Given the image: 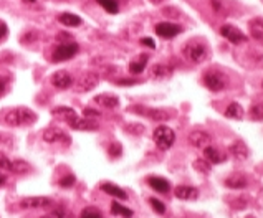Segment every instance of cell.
I'll return each mask as SVG.
<instances>
[{"mask_svg":"<svg viewBox=\"0 0 263 218\" xmlns=\"http://www.w3.org/2000/svg\"><path fill=\"white\" fill-rule=\"evenodd\" d=\"M37 121V114L28 108H14L5 111L4 122L10 126V128H25V126H32Z\"/></svg>","mask_w":263,"mask_h":218,"instance_id":"cell-1","label":"cell"},{"mask_svg":"<svg viewBox=\"0 0 263 218\" xmlns=\"http://www.w3.org/2000/svg\"><path fill=\"white\" fill-rule=\"evenodd\" d=\"M182 55L190 63H203L209 58V48L200 40H192L184 45Z\"/></svg>","mask_w":263,"mask_h":218,"instance_id":"cell-2","label":"cell"},{"mask_svg":"<svg viewBox=\"0 0 263 218\" xmlns=\"http://www.w3.org/2000/svg\"><path fill=\"white\" fill-rule=\"evenodd\" d=\"M153 139L161 150H169L176 142V132L169 126H159V128H156Z\"/></svg>","mask_w":263,"mask_h":218,"instance_id":"cell-3","label":"cell"},{"mask_svg":"<svg viewBox=\"0 0 263 218\" xmlns=\"http://www.w3.org/2000/svg\"><path fill=\"white\" fill-rule=\"evenodd\" d=\"M203 84L210 91H222L227 86V76L219 70H210L203 75Z\"/></svg>","mask_w":263,"mask_h":218,"instance_id":"cell-4","label":"cell"},{"mask_svg":"<svg viewBox=\"0 0 263 218\" xmlns=\"http://www.w3.org/2000/svg\"><path fill=\"white\" fill-rule=\"evenodd\" d=\"M220 35H222L223 38H225V40H228V42L232 43V45L245 43L247 40H248L247 35H245V33H243L240 28H237L235 25H230V23L220 26Z\"/></svg>","mask_w":263,"mask_h":218,"instance_id":"cell-5","label":"cell"},{"mask_svg":"<svg viewBox=\"0 0 263 218\" xmlns=\"http://www.w3.org/2000/svg\"><path fill=\"white\" fill-rule=\"evenodd\" d=\"M78 51H80V46L76 43H63L58 46V48H55L53 55H51V59H53L55 63L67 61V59H71L73 56H76Z\"/></svg>","mask_w":263,"mask_h":218,"instance_id":"cell-6","label":"cell"},{"mask_svg":"<svg viewBox=\"0 0 263 218\" xmlns=\"http://www.w3.org/2000/svg\"><path fill=\"white\" fill-rule=\"evenodd\" d=\"M98 83H100V75L95 71H88L76 81V91L78 92H88V91H93Z\"/></svg>","mask_w":263,"mask_h":218,"instance_id":"cell-7","label":"cell"},{"mask_svg":"<svg viewBox=\"0 0 263 218\" xmlns=\"http://www.w3.org/2000/svg\"><path fill=\"white\" fill-rule=\"evenodd\" d=\"M154 32L162 38H174L179 33H182V26L177 23H170V22H161L154 26Z\"/></svg>","mask_w":263,"mask_h":218,"instance_id":"cell-8","label":"cell"},{"mask_svg":"<svg viewBox=\"0 0 263 218\" xmlns=\"http://www.w3.org/2000/svg\"><path fill=\"white\" fill-rule=\"evenodd\" d=\"M53 203L50 197H27L20 202V207L25 210H35V208H48Z\"/></svg>","mask_w":263,"mask_h":218,"instance_id":"cell-9","label":"cell"},{"mask_svg":"<svg viewBox=\"0 0 263 218\" xmlns=\"http://www.w3.org/2000/svg\"><path fill=\"white\" fill-rule=\"evenodd\" d=\"M189 142H190V145H194L197 149H203L212 144V136L206 131H192L189 134Z\"/></svg>","mask_w":263,"mask_h":218,"instance_id":"cell-10","label":"cell"},{"mask_svg":"<svg viewBox=\"0 0 263 218\" xmlns=\"http://www.w3.org/2000/svg\"><path fill=\"white\" fill-rule=\"evenodd\" d=\"M50 81L58 89H68L70 86L73 84V76H71L68 71L60 70V71H56V73H53V75H51Z\"/></svg>","mask_w":263,"mask_h":218,"instance_id":"cell-11","label":"cell"},{"mask_svg":"<svg viewBox=\"0 0 263 218\" xmlns=\"http://www.w3.org/2000/svg\"><path fill=\"white\" fill-rule=\"evenodd\" d=\"M51 116L55 119H60V121L68 122V124L78 117L76 111L73 108H68V106H56V108L51 109Z\"/></svg>","mask_w":263,"mask_h":218,"instance_id":"cell-12","label":"cell"},{"mask_svg":"<svg viewBox=\"0 0 263 218\" xmlns=\"http://www.w3.org/2000/svg\"><path fill=\"white\" fill-rule=\"evenodd\" d=\"M43 141L45 142H50V144H55V142H70V137L65 134L62 129L58 128H47L43 131Z\"/></svg>","mask_w":263,"mask_h":218,"instance_id":"cell-13","label":"cell"},{"mask_svg":"<svg viewBox=\"0 0 263 218\" xmlns=\"http://www.w3.org/2000/svg\"><path fill=\"white\" fill-rule=\"evenodd\" d=\"M70 128L75 131H96L100 124L91 117H76L70 122Z\"/></svg>","mask_w":263,"mask_h":218,"instance_id":"cell-14","label":"cell"},{"mask_svg":"<svg viewBox=\"0 0 263 218\" xmlns=\"http://www.w3.org/2000/svg\"><path fill=\"white\" fill-rule=\"evenodd\" d=\"M174 195L181 200H195L199 197V190L195 187H190V185H179L174 189Z\"/></svg>","mask_w":263,"mask_h":218,"instance_id":"cell-15","label":"cell"},{"mask_svg":"<svg viewBox=\"0 0 263 218\" xmlns=\"http://www.w3.org/2000/svg\"><path fill=\"white\" fill-rule=\"evenodd\" d=\"M172 66L169 65H164V63H157L151 68V78L153 79H167L172 76Z\"/></svg>","mask_w":263,"mask_h":218,"instance_id":"cell-16","label":"cell"},{"mask_svg":"<svg viewBox=\"0 0 263 218\" xmlns=\"http://www.w3.org/2000/svg\"><path fill=\"white\" fill-rule=\"evenodd\" d=\"M203 159L209 164H222L227 157L217 147H214V145H207V147H203Z\"/></svg>","mask_w":263,"mask_h":218,"instance_id":"cell-17","label":"cell"},{"mask_svg":"<svg viewBox=\"0 0 263 218\" xmlns=\"http://www.w3.org/2000/svg\"><path fill=\"white\" fill-rule=\"evenodd\" d=\"M93 101H95L96 104L103 106V108H106V109H114V108H118V104H120V99H118V96H114V95H108V92H104V95H98V96H95Z\"/></svg>","mask_w":263,"mask_h":218,"instance_id":"cell-18","label":"cell"},{"mask_svg":"<svg viewBox=\"0 0 263 218\" xmlns=\"http://www.w3.org/2000/svg\"><path fill=\"white\" fill-rule=\"evenodd\" d=\"M248 28H250V35H252L255 40L263 42V17H255L250 20Z\"/></svg>","mask_w":263,"mask_h":218,"instance_id":"cell-19","label":"cell"},{"mask_svg":"<svg viewBox=\"0 0 263 218\" xmlns=\"http://www.w3.org/2000/svg\"><path fill=\"white\" fill-rule=\"evenodd\" d=\"M148 183L151 185V189H154L156 192H159V194H167L170 190V183L162 177H149Z\"/></svg>","mask_w":263,"mask_h":218,"instance_id":"cell-20","label":"cell"},{"mask_svg":"<svg viewBox=\"0 0 263 218\" xmlns=\"http://www.w3.org/2000/svg\"><path fill=\"white\" fill-rule=\"evenodd\" d=\"M58 22H60L63 26H80L83 23V20L78 15H75V13L63 12L58 15Z\"/></svg>","mask_w":263,"mask_h":218,"instance_id":"cell-21","label":"cell"},{"mask_svg":"<svg viewBox=\"0 0 263 218\" xmlns=\"http://www.w3.org/2000/svg\"><path fill=\"white\" fill-rule=\"evenodd\" d=\"M228 150H230V154L235 155L237 159H240V161H245V159L248 157V147L242 141H235L228 147Z\"/></svg>","mask_w":263,"mask_h":218,"instance_id":"cell-22","label":"cell"},{"mask_svg":"<svg viewBox=\"0 0 263 218\" xmlns=\"http://www.w3.org/2000/svg\"><path fill=\"white\" fill-rule=\"evenodd\" d=\"M101 190L106 192L108 195L114 197V198H120V200H126V192H124L123 189H120L118 185H113V183H103L101 185Z\"/></svg>","mask_w":263,"mask_h":218,"instance_id":"cell-23","label":"cell"},{"mask_svg":"<svg viewBox=\"0 0 263 218\" xmlns=\"http://www.w3.org/2000/svg\"><path fill=\"white\" fill-rule=\"evenodd\" d=\"M146 63H148V55H141L137 59L129 63V71L133 73V75H139V73H142L144 68H146Z\"/></svg>","mask_w":263,"mask_h":218,"instance_id":"cell-24","label":"cell"},{"mask_svg":"<svg viewBox=\"0 0 263 218\" xmlns=\"http://www.w3.org/2000/svg\"><path fill=\"white\" fill-rule=\"evenodd\" d=\"M225 185L230 189H245L247 187V178L243 175H240V174H235V175L227 178Z\"/></svg>","mask_w":263,"mask_h":218,"instance_id":"cell-25","label":"cell"},{"mask_svg":"<svg viewBox=\"0 0 263 218\" xmlns=\"http://www.w3.org/2000/svg\"><path fill=\"white\" fill-rule=\"evenodd\" d=\"M243 114H245V112H243L242 104H239V103H232L225 111V116L230 119H242Z\"/></svg>","mask_w":263,"mask_h":218,"instance_id":"cell-26","label":"cell"},{"mask_svg":"<svg viewBox=\"0 0 263 218\" xmlns=\"http://www.w3.org/2000/svg\"><path fill=\"white\" fill-rule=\"evenodd\" d=\"M111 211H113L114 215H120V216H123V218H131V216L134 215L133 210L123 207V205L118 203V202H113V203H111Z\"/></svg>","mask_w":263,"mask_h":218,"instance_id":"cell-27","label":"cell"},{"mask_svg":"<svg viewBox=\"0 0 263 218\" xmlns=\"http://www.w3.org/2000/svg\"><path fill=\"white\" fill-rule=\"evenodd\" d=\"M139 112H144V114L149 116L153 121H166V119H169L167 112L161 109H149V111H139Z\"/></svg>","mask_w":263,"mask_h":218,"instance_id":"cell-28","label":"cell"},{"mask_svg":"<svg viewBox=\"0 0 263 218\" xmlns=\"http://www.w3.org/2000/svg\"><path fill=\"white\" fill-rule=\"evenodd\" d=\"M250 117H252V121H263V103H256L253 104L252 108L248 111Z\"/></svg>","mask_w":263,"mask_h":218,"instance_id":"cell-29","label":"cell"},{"mask_svg":"<svg viewBox=\"0 0 263 218\" xmlns=\"http://www.w3.org/2000/svg\"><path fill=\"white\" fill-rule=\"evenodd\" d=\"M104 10L108 13H118L120 12V5H118V0H96Z\"/></svg>","mask_w":263,"mask_h":218,"instance_id":"cell-30","label":"cell"},{"mask_svg":"<svg viewBox=\"0 0 263 218\" xmlns=\"http://www.w3.org/2000/svg\"><path fill=\"white\" fill-rule=\"evenodd\" d=\"M80 218H103L101 216V211L95 208V207H86L83 211H81V215Z\"/></svg>","mask_w":263,"mask_h":218,"instance_id":"cell-31","label":"cell"},{"mask_svg":"<svg viewBox=\"0 0 263 218\" xmlns=\"http://www.w3.org/2000/svg\"><path fill=\"white\" fill-rule=\"evenodd\" d=\"M0 169L9 170V172H12V169H14V161H10V159L5 154H2V152H0Z\"/></svg>","mask_w":263,"mask_h":218,"instance_id":"cell-32","label":"cell"},{"mask_svg":"<svg viewBox=\"0 0 263 218\" xmlns=\"http://www.w3.org/2000/svg\"><path fill=\"white\" fill-rule=\"evenodd\" d=\"M149 203H151V207H153L159 215L166 213V205H164L161 200H157V198H149Z\"/></svg>","mask_w":263,"mask_h":218,"instance_id":"cell-33","label":"cell"},{"mask_svg":"<svg viewBox=\"0 0 263 218\" xmlns=\"http://www.w3.org/2000/svg\"><path fill=\"white\" fill-rule=\"evenodd\" d=\"M210 165H212V164H209L206 159H199V161L194 162V167L197 170H202L203 174H209V172H210Z\"/></svg>","mask_w":263,"mask_h":218,"instance_id":"cell-34","label":"cell"},{"mask_svg":"<svg viewBox=\"0 0 263 218\" xmlns=\"http://www.w3.org/2000/svg\"><path fill=\"white\" fill-rule=\"evenodd\" d=\"M30 165L27 162L23 161H14V169H12V172H15V174H22V172L28 170Z\"/></svg>","mask_w":263,"mask_h":218,"instance_id":"cell-35","label":"cell"},{"mask_svg":"<svg viewBox=\"0 0 263 218\" xmlns=\"http://www.w3.org/2000/svg\"><path fill=\"white\" fill-rule=\"evenodd\" d=\"M108 152H109V155H111V157H120V155L123 154V147H121V144H118V142L111 144V145H109V149H108Z\"/></svg>","mask_w":263,"mask_h":218,"instance_id":"cell-36","label":"cell"},{"mask_svg":"<svg viewBox=\"0 0 263 218\" xmlns=\"http://www.w3.org/2000/svg\"><path fill=\"white\" fill-rule=\"evenodd\" d=\"M75 182H76L75 175H67V177H63L62 180H60V185H62L63 189H70V187H73Z\"/></svg>","mask_w":263,"mask_h":218,"instance_id":"cell-37","label":"cell"},{"mask_svg":"<svg viewBox=\"0 0 263 218\" xmlns=\"http://www.w3.org/2000/svg\"><path fill=\"white\" fill-rule=\"evenodd\" d=\"M114 83H116V84H120V86H133V84H137L139 81H137V79H128V78H121V79H116Z\"/></svg>","mask_w":263,"mask_h":218,"instance_id":"cell-38","label":"cell"},{"mask_svg":"<svg viewBox=\"0 0 263 218\" xmlns=\"http://www.w3.org/2000/svg\"><path fill=\"white\" fill-rule=\"evenodd\" d=\"M9 35V28H7V23L4 20H0V42H4V38Z\"/></svg>","mask_w":263,"mask_h":218,"instance_id":"cell-39","label":"cell"},{"mask_svg":"<svg viewBox=\"0 0 263 218\" xmlns=\"http://www.w3.org/2000/svg\"><path fill=\"white\" fill-rule=\"evenodd\" d=\"M7 84H9V79L0 75V96H2L5 92V89H7Z\"/></svg>","mask_w":263,"mask_h":218,"instance_id":"cell-40","label":"cell"},{"mask_svg":"<svg viewBox=\"0 0 263 218\" xmlns=\"http://www.w3.org/2000/svg\"><path fill=\"white\" fill-rule=\"evenodd\" d=\"M43 218H65V211H62V210L50 211V213H48V215H45Z\"/></svg>","mask_w":263,"mask_h":218,"instance_id":"cell-41","label":"cell"},{"mask_svg":"<svg viewBox=\"0 0 263 218\" xmlns=\"http://www.w3.org/2000/svg\"><path fill=\"white\" fill-rule=\"evenodd\" d=\"M83 112H84V117H91V119L100 117V112L95 111V109H90V108H86V109H84Z\"/></svg>","mask_w":263,"mask_h":218,"instance_id":"cell-42","label":"cell"},{"mask_svg":"<svg viewBox=\"0 0 263 218\" xmlns=\"http://www.w3.org/2000/svg\"><path fill=\"white\" fill-rule=\"evenodd\" d=\"M141 43L142 45H146V46H149V48H156V43L153 42V40H151V38H141Z\"/></svg>","mask_w":263,"mask_h":218,"instance_id":"cell-43","label":"cell"},{"mask_svg":"<svg viewBox=\"0 0 263 218\" xmlns=\"http://www.w3.org/2000/svg\"><path fill=\"white\" fill-rule=\"evenodd\" d=\"M151 4H154V5H161L162 2H166V0H149Z\"/></svg>","mask_w":263,"mask_h":218,"instance_id":"cell-44","label":"cell"},{"mask_svg":"<svg viewBox=\"0 0 263 218\" xmlns=\"http://www.w3.org/2000/svg\"><path fill=\"white\" fill-rule=\"evenodd\" d=\"M4 182H5V177H4L2 174H0V185H2Z\"/></svg>","mask_w":263,"mask_h":218,"instance_id":"cell-45","label":"cell"},{"mask_svg":"<svg viewBox=\"0 0 263 218\" xmlns=\"http://www.w3.org/2000/svg\"><path fill=\"white\" fill-rule=\"evenodd\" d=\"M23 2H27V4H35L37 0H23Z\"/></svg>","mask_w":263,"mask_h":218,"instance_id":"cell-46","label":"cell"},{"mask_svg":"<svg viewBox=\"0 0 263 218\" xmlns=\"http://www.w3.org/2000/svg\"><path fill=\"white\" fill-rule=\"evenodd\" d=\"M261 88H263V81H261Z\"/></svg>","mask_w":263,"mask_h":218,"instance_id":"cell-47","label":"cell"},{"mask_svg":"<svg viewBox=\"0 0 263 218\" xmlns=\"http://www.w3.org/2000/svg\"><path fill=\"white\" fill-rule=\"evenodd\" d=\"M248 218H250V216H248Z\"/></svg>","mask_w":263,"mask_h":218,"instance_id":"cell-48","label":"cell"}]
</instances>
